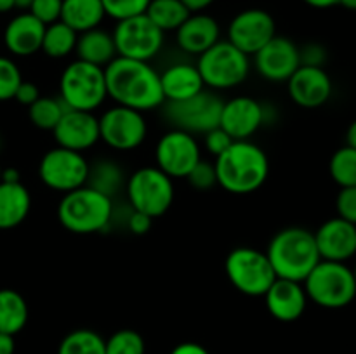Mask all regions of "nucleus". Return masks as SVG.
I'll return each instance as SVG.
<instances>
[{
    "mask_svg": "<svg viewBox=\"0 0 356 354\" xmlns=\"http://www.w3.org/2000/svg\"><path fill=\"white\" fill-rule=\"evenodd\" d=\"M104 78L108 97L120 106L145 113L165 103L160 75L149 62L117 56L104 68Z\"/></svg>",
    "mask_w": 356,
    "mask_h": 354,
    "instance_id": "f257e3e1",
    "label": "nucleus"
},
{
    "mask_svg": "<svg viewBox=\"0 0 356 354\" xmlns=\"http://www.w3.org/2000/svg\"><path fill=\"white\" fill-rule=\"evenodd\" d=\"M218 184L232 194H250L259 189L270 174L266 153L252 141H233L214 162Z\"/></svg>",
    "mask_w": 356,
    "mask_h": 354,
    "instance_id": "f03ea898",
    "label": "nucleus"
},
{
    "mask_svg": "<svg viewBox=\"0 0 356 354\" xmlns=\"http://www.w3.org/2000/svg\"><path fill=\"white\" fill-rule=\"evenodd\" d=\"M266 255L277 278L292 281L306 280L320 262L315 235L305 228H285L271 238Z\"/></svg>",
    "mask_w": 356,
    "mask_h": 354,
    "instance_id": "7ed1b4c3",
    "label": "nucleus"
},
{
    "mask_svg": "<svg viewBox=\"0 0 356 354\" xmlns=\"http://www.w3.org/2000/svg\"><path fill=\"white\" fill-rule=\"evenodd\" d=\"M58 219L63 228L75 235L101 233L113 219V200L92 187L82 186L63 194Z\"/></svg>",
    "mask_w": 356,
    "mask_h": 354,
    "instance_id": "20e7f679",
    "label": "nucleus"
},
{
    "mask_svg": "<svg viewBox=\"0 0 356 354\" xmlns=\"http://www.w3.org/2000/svg\"><path fill=\"white\" fill-rule=\"evenodd\" d=\"M308 301L325 309L350 305L356 297L353 269L346 262L320 260L302 281Z\"/></svg>",
    "mask_w": 356,
    "mask_h": 354,
    "instance_id": "39448f33",
    "label": "nucleus"
},
{
    "mask_svg": "<svg viewBox=\"0 0 356 354\" xmlns=\"http://www.w3.org/2000/svg\"><path fill=\"white\" fill-rule=\"evenodd\" d=\"M106 97L104 68L76 59L63 69L59 78V99L66 108L94 113Z\"/></svg>",
    "mask_w": 356,
    "mask_h": 354,
    "instance_id": "423d86ee",
    "label": "nucleus"
},
{
    "mask_svg": "<svg viewBox=\"0 0 356 354\" xmlns=\"http://www.w3.org/2000/svg\"><path fill=\"white\" fill-rule=\"evenodd\" d=\"M197 68L205 87L229 90L245 82L250 73V59L228 40H219L198 56Z\"/></svg>",
    "mask_w": 356,
    "mask_h": 354,
    "instance_id": "0eeeda50",
    "label": "nucleus"
},
{
    "mask_svg": "<svg viewBox=\"0 0 356 354\" xmlns=\"http://www.w3.org/2000/svg\"><path fill=\"white\" fill-rule=\"evenodd\" d=\"M225 271L229 283L249 297H263L277 280L266 252L252 246L233 248L226 257Z\"/></svg>",
    "mask_w": 356,
    "mask_h": 354,
    "instance_id": "6e6552de",
    "label": "nucleus"
},
{
    "mask_svg": "<svg viewBox=\"0 0 356 354\" xmlns=\"http://www.w3.org/2000/svg\"><path fill=\"white\" fill-rule=\"evenodd\" d=\"M125 194L132 210L160 217L174 201V183L159 167H143L127 177Z\"/></svg>",
    "mask_w": 356,
    "mask_h": 354,
    "instance_id": "1a4fd4ad",
    "label": "nucleus"
},
{
    "mask_svg": "<svg viewBox=\"0 0 356 354\" xmlns=\"http://www.w3.org/2000/svg\"><path fill=\"white\" fill-rule=\"evenodd\" d=\"M222 104L225 101L218 94L204 89L190 99L163 103V117L177 130H184L191 135H204L205 132L219 127Z\"/></svg>",
    "mask_w": 356,
    "mask_h": 354,
    "instance_id": "9d476101",
    "label": "nucleus"
},
{
    "mask_svg": "<svg viewBox=\"0 0 356 354\" xmlns=\"http://www.w3.org/2000/svg\"><path fill=\"white\" fill-rule=\"evenodd\" d=\"M115 47L120 58L136 61H152L160 54L165 44V33L146 14L117 21L113 30Z\"/></svg>",
    "mask_w": 356,
    "mask_h": 354,
    "instance_id": "9b49d317",
    "label": "nucleus"
},
{
    "mask_svg": "<svg viewBox=\"0 0 356 354\" xmlns=\"http://www.w3.org/2000/svg\"><path fill=\"white\" fill-rule=\"evenodd\" d=\"M38 176L45 186L65 194L86 186L89 162L82 153L58 146L42 156L38 163Z\"/></svg>",
    "mask_w": 356,
    "mask_h": 354,
    "instance_id": "f8f14e48",
    "label": "nucleus"
},
{
    "mask_svg": "<svg viewBox=\"0 0 356 354\" xmlns=\"http://www.w3.org/2000/svg\"><path fill=\"white\" fill-rule=\"evenodd\" d=\"M148 124L141 111L117 104L99 118V139L118 151H131L145 142Z\"/></svg>",
    "mask_w": 356,
    "mask_h": 354,
    "instance_id": "ddd939ff",
    "label": "nucleus"
},
{
    "mask_svg": "<svg viewBox=\"0 0 356 354\" xmlns=\"http://www.w3.org/2000/svg\"><path fill=\"white\" fill-rule=\"evenodd\" d=\"M200 160L202 153L197 137L184 130L172 128L156 142L155 167L165 172L170 179H186Z\"/></svg>",
    "mask_w": 356,
    "mask_h": 354,
    "instance_id": "4468645a",
    "label": "nucleus"
},
{
    "mask_svg": "<svg viewBox=\"0 0 356 354\" xmlns=\"http://www.w3.org/2000/svg\"><path fill=\"white\" fill-rule=\"evenodd\" d=\"M277 35V23L268 10L245 9L228 26V42L250 56L259 52Z\"/></svg>",
    "mask_w": 356,
    "mask_h": 354,
    "instance_id": "2eb2a0df",
    "label": "nucleus"
},
{
    "mask_svg": "<svg viewBox=\"0 0 356 354\" xmlns=\"http://www.w3.org/2000/svg\"><path fill=\"white\" fill-rule=\"evenodd\" d=\"M254 66L268 82H287L301 66L299 47L291 38L275 35L259 52L254 54Z\"/></svg>",
    "mask_w": 356,
    "mask_h": 354,
    "instance_id": "dca6fc26",
    "label": "nucleus"
},
{
    "mask_svg": "<svg viewBox=\"0 0 356 354\" xmlns=\"http://www.w3.org/2000/svg\"><path fill=\"white\" fill-rule=\"evenodd\" d=\"M266 121V108L254 97L238 96L225 101L219 127L225 128L233 141H249Z\"/></svg>",
    "mask_w": 356,
    "mask_h": 354,
    "instance_id": "f3484780",
    "label": "nucleus"
},
{
    "mask_svg": "<svg viewBox=\"0 0 356 354\" xmlns=\"http://www.w3.org/2000/svg\"><path fill=\"white\" fill-rule=\"evenodd\" d=\"M58 146L83 153L92 148L99 139V118L90 111L66 110L52 130Z\"/></svg>",
    "mask_w": 356,
    "mask_h": 354,
    "instance_id": "a211bd4d",
    "label": "nucleus"
},
{
    "mask_svg": "<svg viewBox=\"0 0 356 354\" xmlns=\"http://www.w3.org/2000/svg\"><path fill=\"white\" fill-rule=\"evenodd\" d=\"M313 235L322 260L348 262L356 255V224L334 217L323 222Z\"/></svg>",
    "mask_w": 356,
    "mask_h": 354,
    "instance_id": "6ab92c4d",
    "label": "nucleus"
},
{
    "mask_svg": "<svg viewBox=\"0 0 356 354\" xmlns=\"http://www.w3.org/2000/svg\"><path fill=\"white\" fill-rule=\"evenodd\" d=\"M291 99L298 106L320 108L332 96V80L323 68L316 66H299L294 75L287 80Z\"/></svg>",
    "mask_w": 356,
    "mask_h": 354,
    "instance_id": "aec40b11",
    "label": "nucleus"
},
{
    "mask_svg": "<svg viewBox=\"0 0 356 354\" xmlns=\"http://www.w3.org/2000/svg\"><path fill=\"white\" fill-rule=\"evenodd\" d=\"M263 297L266 301L268 312L284 323L301 318L308 305V295L302 283L284 278H277Z\"/></svg>",
    "mask_w": 356,
    "mask_h": 354,
    "instance_id": "412c9836",
    "label": "nucleus"
},
{
    "mask_svg": "<svg viewBox=\"0 0 356 354\" xmlns=\"http://www.w3.org/2000/svg\"><path fill=\"white\" fill-rule=\"evenodd\" d=\"M221 40V26L205 12H191L176 30V42L186 54L200 56Z\"/></svg>",
    "mask_w": 356,
    "mask_h": 354,
    "instance_id": "4be33fe9",
    "label": "nucleus"
},
{
    "mask_svg": "<svg viewBox=\"0 0 356 354\" xmlns=\"http://www.w3.org/2000/svg\"><path fill=\"white\" fill-rule=\"evenodd\" d=\"M44 33L45 24L40 23L33 14L24 10L7 23L3 30V44L10 54L28 58L42 49Z\"/></svg>",
    "mask_w": 356,
    "mask_h": 354,
    "instance_id": "5701e85b",
    "label": "nucleus"
},
{
    "mask_svg": "<svg viewBox=\"0 0 356 354\" xmlns=\"http://www.w3.org/2000/svg\"><path fill=\"white\" fill-rule=\"evenodd\" d=\"M163 97L165 103H177V101L190 99L202 90L207 89L202 80L197 65L191 62H174L160 75Z\"/></svg>",
    "mask_w": 356,
    "mask_h": 354,
    "instance_id": "b1692460",
    "label": "nucleus"
},
{
    "mask_svg": "<svg viewBox=\"0 0 356 354\" xmlns=\"http://www.w3.org/2000/svg\"><path fill=\"white\" fill-rule=\"evenodd\" d=\"M31 208L30 191L19 183H0V229H13L28 217Z\"/></svg>",
    "mask_w": 356,
    "mask_h": 354,
    "instance_id": "393cba45",
    "label": "nucleus"
},
{
    "mask_svg": "<svg viewBox=\"0 0 356 354\" xmlns=\"http://www.w3.org/2000/svg\"><path fill=\"white\" fill-rule=\"evenodd\" d=\"M75 54L76 59H80V61L101 66V68H106L118 56L113 35L101 30V28H94V30L79 33Z\"/></svg>",
    "mask_w": 356,
    "mask_h": 354,
    "instance_id": "a878e982",
    "label": "nucleus"
},
{
    "mask_svg": "<svg viewBox=\"0 0 356 354\" xmlns=\"http://www.w3.org/2000/svg\"><path fill=\"white\" fill-rule=\"evenodd\" d=\"M106 17L101 0H63L61 19L76 33L99 28Z\"/></svg>",
    "mask_w": 356,
    "mask_h": 354,
    "instance_id": "bb28decb",
    "label": "nucleus"
},
{
    "mask_svg": "<svg viewBox=\"0 0 356 354\" xmlns=\"http://www.w3.org/2000/svg\"><path fill=\"white\" fill-rule=\"evenodd\" d=\"M125 172L115 160L99 158L90 165L89 163V176H87L86 186L106 194L113 200L122 187H125Z\"/></svg>",
    "mask_w": 356,
    "mask_h": 354,
    "instance_id": "cd10ccee",
    "label": "nucleus"
},
{
    "mask_svg": "<svg viewBox=\"0 0 356 354\" xmlns=\"http://www.w3.org/2000/svg\"><path fill=\"white\" fill-rule=\"evenodd\" d=\"M28 323V304L13 288L0 290V332L16 335Z\"/></svg>",
    "mask_w": 356,
    "mask_h": 354,
    "instance_id": "c85d7f7f",
    "label": "nucleus"
},
{
    "mask_svg": "<svg viewBox=\"0 0 356 354\" xmlns=\"http://www.w3.org/2000/svg\"><path fill=\"white\" fill-rule=\"evenodd\" d=\"M76 40H79V33L75 30H72L63 21H56V23L45 26L40 51L47 58L63 59L72 54V52H75Z\"/></svg>",
    "mask_w": 356,
    "mask_h": 354,
    "instance_id": "c756f323",
    "label": "nucleus"
},
{
    "mask_svg": "<svg viewBox=\"0 0 356 354\" xmlns=\"http://www.w3.org/2000/svg\"><path fill=\"white\" fill-rule=\"evenodd\" d=\"M146 16L163 31H176L190 16V10L181 0H149Z\"/></svg>",
    "mask_w": 356,
    "mask_h": 354,
    "instance_id": "7c9ffc66",
    "label": "nucleus"
},
{
    "mask_svg": "<svg viewBox=\"0 0 356 354\" xmlns=\"http://www.w3.org/2000/svg\"><path fill=\"white\" fill-rule=\"evenodd\" d=\"M58 354H106V340L94 330H73L61 340Z\"/></svg>",
    "mask_w": 356,
    "mask_h": 354,
    "instance_id": "2f4dec72",
    "label": "nucleus"
},
{
    "mask_svg": "<svg viewBox=\"0 0 356 354\" xmlns=\"http://www.w3.org/2000/svg\"><path fill=\"white\" fill-rule=\"evenodd\" d=\"M68 110L66 104L58 97H38L31 106H28V117L37 128L42 130H54L58 121Z\"/></svg>",
    "mask_w": 356,
    "mask_h": 354,
    "instance_id": "473e14b6",
    "label": "nucleus"
},
{
    "mask_svg": "<svg viewBox=\"0 0 356 354\" xmlns=\"http://www.w3.org/2000/svg\"><path fill=\"white\" fill-rule=\"evenodd\" d=\"M330 177L339 187L356 186V149L343 146L332 155L329 163Z\"/></svg>",
    "mask_w": 356,
    "mask_h": 354,
    "instance_id": "72a5a7b5",
    "label": "nucleus"
},
{
    "mask_svg": "<svg viewBox=\"0 0 356 354\" xmlns=\"http://www.w3.org/2000/svg\"><path fill=\"white\" fill-rule=\"evenodd\" d=\"M145 339L136 330H118L106 340V354H145Z\"/></svg>",
    "mask_w": 356,
    "mask_h": 354,
    "instance_id": "f704fd0d",
    "label": "nucleus"
},
{
    "mask_svg": "<svg viewBox=\"0 0 356 354\" xmlns=\"http://www.w3.org/2000/svg\"><path fill=\"white\" fill-rule=\"evenodd\" d=\"M101 2L106 16L115 21H124L145 14L149 6V0H101Z\"/></svg>",
    "mask_w": 356,
    "mask_h": 354,
    "instance_id": "c9c22d12",
    "label": "nucleus"
},
{
    "mask_svg": "<svg viewBox=\"0 0 356 354\" xmlns=\"http://www.w3.org/2000/svg\"><path fill=\"white\" fill-rule=\"evenodd\" d=\"M21 82H23V76L16 62L0 56V101L14 99Z\"/></svg>",
    "mask_w": 356,
    "mask_h": 354,
    "instance_id": "e433bc0d",
    "label": "nucleus"
},
{
    "mask_svg": "<svg viewBox=\"0 0 356 354\" xmlns=\"http://www.w3.org/2000/svg\"><path fill=\"white\" fill-rule=\"evenodd\" d=\"M186 180L190 186L197 191H209L218 184V176H216V167L212 162L202 158L197 165L193 167L190 174L186 176Z\"/></svg>",
    "mask_w": 356,
    "mask_h": 354,
    "instance_id": "4c0bfd02",
    "label": "nucleus"
},
{
    "mask_svg": "<svg viewBox=\"0 0 356 354\" xmlns=\"http://www.w3.org/2000/svg\"><path fill=\"white\" fill-rule=\"evenodd\" d=\"M61 9L63 0H33L28 12L33 14L40 23L47 26V24H52L61 19Z\"/></svg>",
    "mask_w": 356,
    "mask_h": 354,
    "instance_id": "58836bf2",
    "label": "nucleus"
},
{
    "mask_svg": "<svg viewBox=\"0 0 356 354\" xmlns=\"http://www.w3.org/2000/svg\"><path fill=\"white\" fill-rule=\"evenodd\" d=\"M336 210L337 217L356 224V186L341 187L336 198Z\"/></svg>",
    "mask_w": 356,
    "mask_h": 354,
    "instance_id": "ea45409f",
    "label": "nucleus"
},
{
    "mask_svg": "<svg viewBox=\"0 0 356 354\" xmlns=\"http://www.w3.org/2000/svg\"><path fill=\"white\" fill-rule=\"evenodd\" d=\"M204 142H205V148H207V151L218 158L219 155H222V153H225L226 149L233 144V139H232V135L225 130V128L216 127V128H212V130L205 132Z\"/></svg>",
    "mask_w": 356,
    "mask_h": 354,
    "instance_id": "a19ab883",
    "label": "nucleus"
},
{
    "mask_svg": "<svg viewBox=\"0 0 356 354\" xmlns=\"http://www.w3.org/2000/svg\"><path fill=\"white\" fill-rule=\"evenodd\" d=\"M299 59H301V66H316V68H323L327 61V51L322 44L316 42H309L299 47Z\"/></svg>",
    "mask_w": 356,
    "mask_h": 354,
    "instance_id": "79ce46f5",
    "label": "nucleus"
},
{
    "mask_svg": "<svg viewBox=\"0 0 356 354\" xmlns=\"http://www.w3.org/2000/svg\"><path fill=\"white\" fill-rule=\"evenodd\" d=\"M152 224H153V219L149 217V215L146 214H141V212L138 210H132L131 215L127 217V228L129 231L134 233V235H146V233L152 229Z\"/></svg>",
    "mask_w": 356,
    "mask_h": 354,
    "instance_id": "37998d69",
    "label": "nucleus"
},
{
    "mask_svg": "<svg viewBox=\"0 0 356 354\" xmlns=\"http://www.w3.org/2000/svg\"><path fill=\"white\" fill-rule=\"evenodd\" d=\"M38 97H40V90H38V87L35 85L33 82H26V80H23L21 85L17 87L14 99H16L17 103L24 104V106H31Z\"/></svg>",
    "mask_w": 356,
    "mask_h": 354,
    "instance_id": "c03bdc74",
    "label": "nucleus"
},
{
    "mask_svg": "<svg viewBox=\"0 0 356 354\" xmlns=\"http://www.w3.org/2000/svg\"><path fill=\"white\" fill-rule=\"evenodd\" d=\"M170 354H211L204 346L197 342H183V344H177Z\"/></svg>",
    "mask_w": 356,
    "mask_h": 354,
    "instance_id": "a18cd8bd",
    "label": "nucleus"
},
{
    "mask_svg": "<svg viewBox=\"0 0 356 354\" xmlns=\"http://www.w3.org/2000/svg\"><path fill=\"white\" fill-rule=\"evenodd\" d=\"M188 7L190 12H204L207 7H211L216 0H181Z\"/></svg>",
    "mask_w": 356,
    "mask_h": 354,
    "instance_id": "49530a36",
    "label": "nucleus"
},
{
    "mask_svg": "<svg viewBox=\"0 0 356 354\" xmlns=\"http://www.w3.org/2000/svg\"><path fill=\"white\" fill-rule=\"evenodd\" d=\"M14 349H16L14 335L0 332V354H14Z\"/></svg>",
    "mask_w": 356,
    "mask_h": 354,
    "instance_id": "de8ad7c7",
    "label": "nucleus"
},
{
    "mask_svg": "<svg viewBox=\"0 0 356 354\" xmlns=\"http://www.w3.org/2000/svg\"><path fill=\"white\" fill-rule=\"evenodd\" d=\"M302 2L315 9H329V7L339 6V0H302Z\"/></svg>",
    "mask_w": 356,
    "mask_h": 354,
    "instance_id": "09e8293b",
    "label": "nucleus"
},
{
    "mask_svg": "<svg viewBox=\"0 0 356 354\" xmlns=\"http://www.w3.org/2000/svg\"><path fill=\"white\" fill-rule=\"evenodd\" d=\"M346 146L356 149V120L348 127L346 130Z\"/></svg>",
    "mask_w": 356,
    "mask_h": 354,
    "instance_id": "8fccbe9b",
    "label": "nucleus"
},
{
    "mask_svg": "<svg viewBox=\"0 0 356 354\" xmlns=\"http://www.w3.org/2000/svg\"><path fill=\"white\" fill-rule=\"evenodd\" d=\"M2 180H6V183H19V172L16 169L2 170Z\"/></svg>",
    "mask_w": 356,
    "mask_h": 354,
    "instance_id": "3c124183",
    "label": "nucleus"
},
{
    "mask_svg": "<svg viewBox=\"0 0 356 354\" xmlns=\"http://www.w3.org/2000/svg\"><path fill=\"white\" fill-rule=\"evenodd\" d=\"M13 9H16V2L14 0H0V14L9 12Z\"/></svg>",
    "mask_w": 356,
    "mask_h": 354,
    "instance_id": "603ef678",
    "label": "nucleus"
},
{
    "mask_svg": "<svg viewBox=\"0 0 356 354\" xmlns=\"http://www.w3.org/2000/svg\"><path fill=\"white\" fill-rule=\"evenodd\" d=\"M14 2H16V9L28 10L31 7V3H33V0H14Z\"/></svg>",
    "mask_w": 356,
    "mask_h": 354,
    "instance_id": "864d4df0",
    "label": "nucleus"
},
{
    "mask_svg": "<svg viewBox=\"0 0 356 354\" xmlns=\"http://www.w3.org/2000/svg\"><path fill=\"white\" fill-rule=\"evenodd\" d=\"M339 6L348 10H356V0H339Z\"/></svg>",
    "mask_w": 356,
    "mask_h": 354,
    "instance_id": "5fc2aeb1",
    "label": "nucleus"
},
{
    "mask_svg": "<svg viewBox=\"0 0 356 354\" xmlns=\"http://www.w3.org/2000/svg\"><path fill=\"white\" fill-rule=\"evenodd\" d=\"M351 269H353V276H355V283H356V262H355V266L351 267Z\"/></svg>",
    "mask_w": 356,
    "mask_h": 354,
    "instance_id": "6e6d98bb",
    "label": "nucleus"
},
{
    "mask_svg": "<svg viewBox=\"0 0 356 354\" xmlns=\"http://www.w3.org/2000/svg\"><path fill=\"white\" fill-rule=\"evenodd\" d=\"M0 183H2V167H0Z\"/></svg>",
    "mask_w": 356,
    "mask_h": 354,
    "instance_id": "4d7b16f0",
    "label": "nucleus"
}]
</instances>
